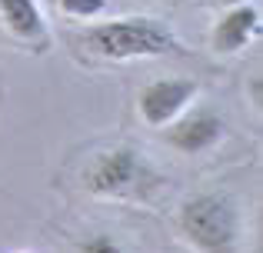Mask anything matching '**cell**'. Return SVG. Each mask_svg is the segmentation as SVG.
<instances>
[{
	"instance_id": "cell-1",
	"label": "cell",
	"mask_w": 263,
	"mask_h": 253,
	"mask_svg": "<svg viewBox=\"0 0 263 253\" xmlns=\"http://www.w3.org/2000/svg\"><path fill=\"white\" fill-rule=\"evenodd\" d=\"M90 53L103 60H137V57H163L177 50V37L170 27L150 17H123V20H107L84 30L80 37Z\"/></svg>"
},
{
	"instance_id": "cell-2",
	"label": "cell",
	"mask_w": 263,
	"mask_h": 253,
	"mask_svg": "<svg viewBox=\"0 0 263 253\" xmlns=\"http://www.w3.org/2000/svg\"><path fill=\"white\" fill-rule=\"evenodd\" d=\"M177 227L200 253H237L240 240V210L230 193H197L183 200Z\"/></svg>"
},
{
	"instance_id": "cell-3",
	"label": "cell",
	"mask_w": 263,
	"mask_h": 253,
	"mask_svg": "<svg viewBox=\"0 0 263 253\" xmlns=\"http://www.w3.org/2000/svg\"><path fill=\"white\" fill-rule=\"evenodd\" d=\"M143 180H150V167L127 143L97 153L93 163L84 170V187L93 197H130L143 190Z\"/></svg>"
},
{
	"instance_id": "cell-4",
	"label": "cell",
	"mask_w": 263,
	"mask_h": 253,
	"mask_svg": "<svg viewBox=\"0 0 263 253\" xmlns=\"http://www.w3.org/2000/svg\"><path fill=\"white\" fill-rule=\"evenodd\" d=\"M197 80L190 77H163L154 80L140 90V100H137V110H140L143 124L150 127H167L174 124L180 113L186 110L193 97H197Z\"/></svg>"
},
{
	"instance_id": "cell-5",
	"label": "cell",
	"mask_w": 263,
	"mask_h": 253,
	"mask_svg": "<svg viewBox=\"0 0 263 253\" xmlns=\"http://www.w3.org/2000/svg\"><path fill=\"white\" fill-rule=\"evenodd\" d=\"M223 117L213 107H193L180 120L163 127V140L180 153H203L223 140Z\"/></svg>"
},
{
	"instance_id": "cell-6",
	"label": "cell",
	"mask_w": 263,
	"mask_h": 253,
	"mask_svg": "<svg viewBox=\"0 0 263 253\" xmlns=\"http://www.w3.org/2000/svg\"><path fill=\"white\" fill-rule=\"evenodd\" d=\"M260 33V10L253 4H240L227 10L213 27V50L217 53H237Z\"/></svg>"
},
{
	"instance_id": "cell-7",
	"label": "cell",
	"mask_w": 263,
	"mask_h": 253,
	"mask_svg": "<svg viewBox=\"0 0 263 253\" xmlns=\"http://www.w3.org/2000/svg\"><path fill=\"white\" fill-rule=\"evenodd\" d=\"M0 20L17 40H44L47 24L40 13L37 0H0Z\"/></svg>"
},
{
	"instance_id": "cell-8",
	"label": "cell",
	"mask_w": 263,
	"mask_h": 253,
	"mask_svg": "<svg viewBox=\"0 0 263 253\" xmlns=\"http://www.w3.org/2000/svg\"><path fill=\"white\" fill-rule=\"evenodd\" d=\"M60 10H64L67 17L87 20V17H97V13L107 10V0H60Z\"/></svg>"
},
{
	"instance_id": "cell-9",
	"label": "cell",
	"mask_w": 263,
	"mask_h": 253,
	"mask_svg": "<svg viewBox=\"0 0 263 253\" xmlns=\"http://www.w3.org/2000/svg\"><path fill=\"white\" fill-rule=\"evenodd\" d=\"M80 253H123V250L110 233H93L80 243Z\"/></svg>"
},
{
	"instance_id": "cell-10",
	"label": "cell",
	"mask_w": 263,
	"mask_h": 253,
	"mask_svg": "<svg viewBox=\"0 0 263 253\" xmlns=\"http://www.w3.org/2000/svg\"><path fill=\"white\" fill-rule=\"evenodd\" d=\"M223 4H230V7H240V4H250V0H223Z\"/></svg>"
},
{
	"instance_id": "cell-11",
	"label": "cell",
	"mask_w": 263,
	"mask_h": 253,
	"mask_svg": "<svg viewBox=\"0 0 263 253\" xmlns=\"http://www.w3.org/2000/svg\"><path fill=\"white\" fill-rule=\"evenodd\" d=\"M163 4H186V0H163Z\"/></svg>"
}]
</instances>
